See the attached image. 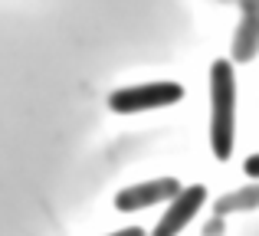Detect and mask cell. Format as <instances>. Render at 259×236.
I'll use <instances>...</instances> for the list:
<instances>
[{"label":"cell","instance_id":"4","mask_svg":"<svg viewBox=\"0 0 259 236\" xmlns=\"http://www.w3.org/2000/svg\"><path fill=\"white\" fill-rule=\"evenodd\" d=\"M207 204V187L203 184H190L181 191V197L171 200V207L164 210V217L158 220V226L151 230V236H177L190 220L197 217V210Z\"/></svg>","mask_w":259,"mask_h":236},{"label":"cell","instance_id":"1","mask_svg":"<svg viewBox=\"0 0 259 236\" xmlns=\"http://www.w3.org/2000/svg\"><path fill=\"white\" fill-rule=\"evenodd\" d=\"M236 141V76L227 59L210 66V148L220 161L233 154Z\"/></svg>","mask_w":259,"mask_h":236},{"label":"cell","instance_id":"5","mask_svg":"<svg viewBox=\"0 0 259 236\" xmlns=\"http://www.w3.org/2000/svg\"><path fill=\"white\" fill-rule=\"evenodd\" d=\"M243 17L233 33V59L236 63H249L259 53V0H240Z\"/></svg>","mask_w":259,"mask_h":236},{"label":"cell","instance_id":"3","mask_svg":"<svg viewBox=\"0 0 259 236\" xmlns=\"http://www.w3.org/2000/svg\"><path fill=\"white\" fill-rule=\"evenodd\" d=\"M181 180L177 177H158V180H145V184H132L125 191H118L115 197V207L121 213H135V210H145V207H154L161 200H174L181 197Z\"/></svg>","mask_w":259,"mask_h":236},{"label":"cell","instance_id":"7","mask_svg":"<svg viewBox=\"0 0 259 236\" xmlns=\"http://www.w3.org/2000/svg\"><path fill=\"white\" fill-rule=\"evenodd\" d=\"M203 236H223V217H213L203 226Z\"/></svg>","mask_w":259,"mask_h":236},{"label":"cell","instance_id":"9","mask_svg":"<svg viewBox=\"0 0 259 236\" xmlns=\"http://www.w3.org/2000/svg\"><path fill=\"white\" fill-rule=\"evenodd\" d=\"M108 236H148L141 226H125V230H115V233H108Z\"/></svg>","mask_w":259,"mask_h":236},{"label":"cell","instance_id":"2","mask_svg":"<svg viewBox=\"0 0 259 236\" xmlns=\"http://www.w3.org/2000/svg\"><path fill=\"white\" fill-rule=\"evenodd\" d=\"M184 99V85L177 82H148V85H132V89H118L108 96V109L118 115H132V112H148V109H164Z\"/></svg>","mask_w":259,"mask_h":236},{"label":"cell","instance_id":"6","mask_svg":"<svg viewBox=\"0 0 259 236\" xmlns=\"http://www.w3.org/2000/svg\"><path fill=\"white\" fill-rule=\"evenodd\" d=\"M259 207V184L240 187V191H230L223 197H217L213 213L217 217H227V213H243V210H256Z\"/></svg>","mask_w":259,"mask_h":236},{"label":"cell","instance_id":"8","mask_svg":"<svg viewBox=\"0 0 259 236\" xmlns=\"http://www.w3.org/2000/svg\"><path fill=\"white\" fill-rule=\"evenodd\" d=\"M243 171L249 174L253 180H259V154H253V158H246V164H243Z\"/></svg>","mask_w":259,"mask_h":236}]
</instances>
